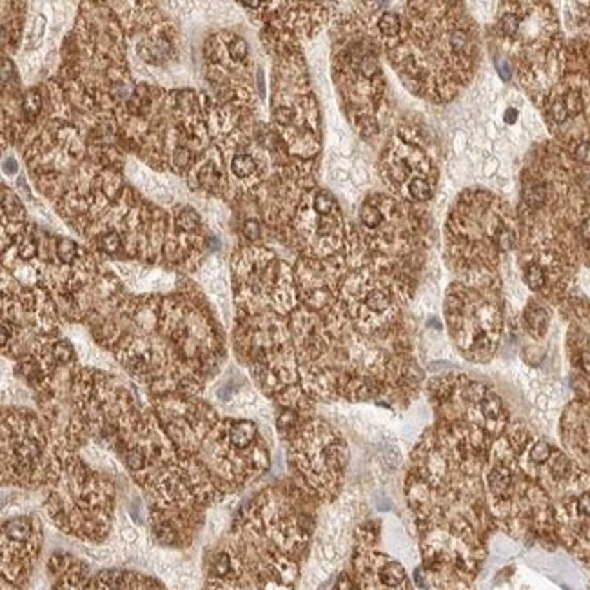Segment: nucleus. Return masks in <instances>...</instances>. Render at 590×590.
I'll list each match as a JSON object with an SVG mask.
<instances>
[{"instance_id": "nucleus-1", "label": "nucleus", "mask_w": 590, "mask_h": 590, "mask_svg": "<svg viewBox=\"0 0 590 590\" xmlns=\"http://www.w3.org/2000/svg\"><path fill=\"white\" fill-rule=\"evenodd\" d=\"M387 55L412 93L449 102L469 84L480 53L477 29L460 2H412Z\"/></svg>"}, {"instance_id": "nucleus-2", "label": "nucleus", "mask_w": 590, "mask_h": 590, "mask_svg": "<svg viewBox=\"0 0 590 590\" xmlns=\"http://www.w3.org/2000/svg\"><path fill=\"white\" fill-rule=\"evenodd\" d=\"M518 242L509 206L485 191H465L445 224L447 261L474 287L491 285L501 252Z\"/></svg>"}, {"instance_id": "nucleus-3", "label": "nucleus", "mask_w": 590, "mask_h": 590, "mask_svg": "<svg viewBox=\"0 0 590 590\" xmlns=\"http://www.w3.org/2000/svg\"><path fill=\"white\" fill-rule=\"evenodd\" d=\"M494 35L512 60L519 80L534 93H545L559 75L558 22L549 4H501Z\"/></svg>"}, {"instance_id": "nucleus-4", "label": "nucleus", "mask_w": 590, "mask_h": 590, "mask_svg": "<svg viewBox=\"0 0 590 590\" xmlns=\"http://www.w3.org/2000/svg\"><path fill=\"white\" fill-rule=\"evenodd\" d=\"M113 505V480L75 454L64 461L57 482L48 487L44 509L60 531L99 543L111 527Z\"/></svg>"}, {"instance_id": "nucleus-5", "label": "nucleus", "mask_w": 590, "mask_h": 590, "mask_svg": "<svg viewBox=\"0 0 590 590\" xmlns=\"http://www.w3.org/2000/svg\"><path fill=\"white\" fill-rule=\"evenodd\" d=\"M68 458L57 452L41 418L27 409L4 410L2 419V477L22 489L53 485Z\"/></svg>"}, {"instance_id": "nucleus-6", "label": "nucleus", "mask_w": 590, "mask_h": 590, "mask_svg": "<svg viewBox=\"0 0 590 590\" xmlns=\"http://www.w3.org/2000/svg\"><path fill=\"white\" fill-rule=\"evenodd\" d=\"M284 59L276 68L273 93V124L287 151L303 160L318 153V111L303 78L302 59L291 42L280 41Z\"/></svg>"}, {"instance_id": "nucleus-7", "label": "nucleus", "mask_w": 590, "mask_h": 590, "mask_svg": "<svg viewBox=\"0 0 590 590\" xmlns=\"http://www.w3.org/2000/svg\"><path fill=\"white\" fill-rule=\"evenodd\" d=\"M291 440V465L302 480V491L315 501H331L338 494L345 469V443L322 422H305Z\"/></svg>"}, {"instance_id": "nucleus-8", "label": "nucleus", "mask_w": 590, "mask_h": 590, "mask_svg": "<svg viewBox=\"0 0 590 590\" xmlns=\"http://www.w3.org/2000/svg\"><path fill=\"white\" fill-rule=\"evenodd\" d=\"M447 324L458 347L469 360L485 361L500 338V311L491 298L476 293L473 285L456 284L447 294Z\"/></svg>"}, {"instance_id": "nucleus-9", "label": "nucleus", "mask_w": 590, "mask_h": 590, "mask_svg": "<svg viewBox=\"0 0 590 590\" xmlns=\"http://www.w3.org/2000/svg\"><path fill=\"white\" fill-rule=\"evenodd\" d=\"M294 236L303 258L311 260H327L345 247L342 213L329 191L302 194L294 211Z\"/></svg>"}, {"instance_id": "nucleus-10", "label": "nucleus", "mask_w": 590, "mask_h": 590, "mask_svg": "<svg viewBox=\"0 0 590 590\" xmlns=\"http://www.w3.org/2000/svg\"><path fill=\"white\" fill-rule=\"evenodd\" d=\"M383 180L407 202L424 203L434 196L436 166L419 142L396 136L382 162Z\"/></svg>"}, {"instance_id": "nucleus-11", "label": "nucleus", "mask_w": 590, "mask_h": 590, "mask_svg": "<svg viewBox=\"0 0 590 590\" xmlns=\"http://www.w3.org/2000/svg\"><path fill=\"white\" fill-rule=\"evenodd\" d=\"M245 145H247V142H242V145L231 157V171H233L235 176L242 178V180L257 184L264 176V173H266V164H264L266 158L257 157V153L249 151Z\"/></svg>"}, {"instance_id": "nucleus-12", "label": "nucleus", "mask_w": 590, "mask_h": 590, "mask_svg": "<svg viewBox=\"0 0 590 590\" xmlns=\"http://www.w3.org/2000/svg\"><path fill=\"white\" fill-rule=\"evenodd\" d=\"M80 247L73 240L60 238L59 242H55V260L62 266L73 267L80 260Z\"/></svg>"}, {"instance_id": "nucleus-13", "label": "nucleus", "mask_w": 590, "mask_h": 590, "mask_svg": "<svg viewBox=\"0 0 590 590\" xmlns=\"http://www.w3.org/2000/svg\"><path fill=\"white\" fill-rule=\"evenodd\" d=\"M523 276H525V284H527L532 291L545 289L547 282H549V276H547L545 269L541 266H538V264H532V261L525 267V275Z\"/></svg>"}, {"instance_id": "nucleus-14", "label": "nucleus", "mask_w": 590, "mask_h": 590, "mask_svg": "<svg viewBox=\"0 0 590 590\" xmlns=\"http://www.w3.org/2000/svg\"><path fill=\"white\" fill-rule=\"evenodd\" d=\"M224 48H226L227 55H229L231 62L242 64L243 60L247 59L249 45H247V42L243 41L242 36H231L229 41H226Z\"/></svg>"}, {"instance_id": "nucleus-15", "label": "nucleus", "mask_w": 590, "mask_h": 590, "mask_svg": "<svg viewBox=\"0 0 590 590\" xmlns=\"http://www.w3.org/2000/svg\"><path fill=\"white\" fill-rule=\"evenodd\" d=\"M525 320H527L528 327H531L534 334H543L547 331V325H549V316H547V312L541 307L528 309L527 315H525Z\"/></svg>"}, {"instance_id": "nucleus-16", "label": "nucleus", "mask_w": 590, "mask_h": 590, "mask_svg": "<svg viewBox=\"0 0 590 590\" xmlns=\"http://www.w3.org/2000/svg\"><path fill=\"white\" fill-rule=\"evenodd\" d=\"M41 106H42V100H41V93H38V89L27 91L22 99L24 115H26L29 120H35V118L38 117V113H41Z\"/></svg>"}, {"instance_id": "nucleus-17", "label": "nucleus", "mask_w": 590, "mask_h": 590, "mask_svg": "<svg viewBox=\"0 0 590 590\" xmlns=\"http://www.w3.org/2000/svg\"><path fill=\"white\" fill-rule=\"evenodd\" d=\"M4 211L6 215L11 217V220H24V208L22 203L18 202V199L15 194L9 193L4 187Z\"/></svg>"}, {"instance_id": "nucleus-18", "label": "nucleus", "mask_w": 590, "mask_h": 590, "mask_svg": "<svg viewBox=\"0 0 590 590\" xmlns=\"http://www.w3.org/2000/svg\"><path fill=\"white\" fill-rule=\"evenodd\" d=\"M528 458L538 465L547 463L552 458V447L545 442H536L531 447V451H528Z\"/></svg>"}, {"instance_id": "nucleus-19", "label": "nucleus", "mask_w": 590, "mask_h": 590, "mask_svg": "<svg viewBox=\"0 0 590 590\" xmlns=\"http://www.w3.org/2000/svg\"><path fill=\"white\" fill-rule=\"evenodd\" d=\"M242 233H243V236H245L247 240H251V242H257V240H260V236H261L260 222H258L257 218H247V220L243 222Z\"/></svg>"}, {"instance_id": "nucleus-20", "label": "nucleus", "mask_w": 590, "mask_h": 590, "mask_svg": "<svg viewBox=\"0 0 590 590\" xmlns=\"http://www.w3.org/2000/svg\"><path fill=\"white\" fill-rule=\"evenodd\" d=\"M4 171L9 173V175L17 173V162H15V158H6V160H4Z\"/></svg>"}, {"instance_id": "nucleus-21", "label": "nucleus", "mask_w": 590, "mask_h": 590, "mask_svg": "<svg viewBox=\"0 0 590 590\" xmlns=\"http://www.w3.org/2000/svg\"><path fill=\"white\" fill-rule=\"evenodd\" d=\"M516 118H518V111H516V109H512V108L507 109V113H505V122H507V124H514V122H516Z\"/></svg>"}]
</instances>
